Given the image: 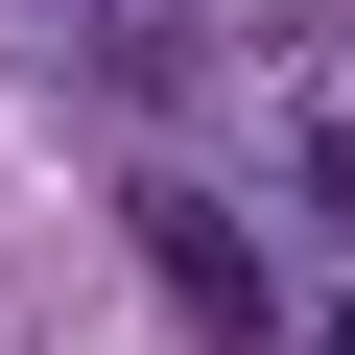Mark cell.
<instances>
[{
    "label": "cell",
    "mask_w": 355,
    "mask_h": 355,
    "mask_svg": "<svg viewBox=\"0 0 355 355\" xmlns=\"http://www.w3.org/2000/svg\"><path fill=\"white\" fill-rule=\"evenodd\" d=\"M0 48L71 71V95H190L214 71V0H0Z\"/></svg>",
    "instance_id": "cell-1"
},
{
    "label": "cell",
    "mask_w": 355,
    "mask_h": 355,
    "mask_svg": "<svg viewBox=\"0 0 355 355\" xmlns=\"http://www.w3.org/2000/svg\"><path fill=\"white\" fill-rule=\"evenodd\" d=\"M119 237H142V284L190 308V331H261V214H237V190L142 166V190H119Z\"/></svg>",
    "instance_id": "cell-2"
},
{
    "label": "cell",
    "mask_w": 355,
    "mask_h": 355,
    "mask_svg": "<svg viewBox=\"0 0 355 355\" xmlns=\"http://www.w3.org/2000/svg\"><path fill=\"white\" fill-rule=\"evenodd\" d=\"M331 355H355V331H331Z\"/></svg>",
    "instance_id": "cell-4"
},
{
    "label": "cell",
    "mask_w": 355,
    "mask_h": 355,
    "mask_svg": "<svg viewBox=\"0 0 355 355\" xmlns=\"http://www.w3.org/2000/svg\"><path fill=\"white\" fill-rule=\"evenodd\" d=\"M284 190H308V214H355V71L308 95V142H284Z\"/></svg>",
    "instance_id": "cell-3"
}]
</instances>
